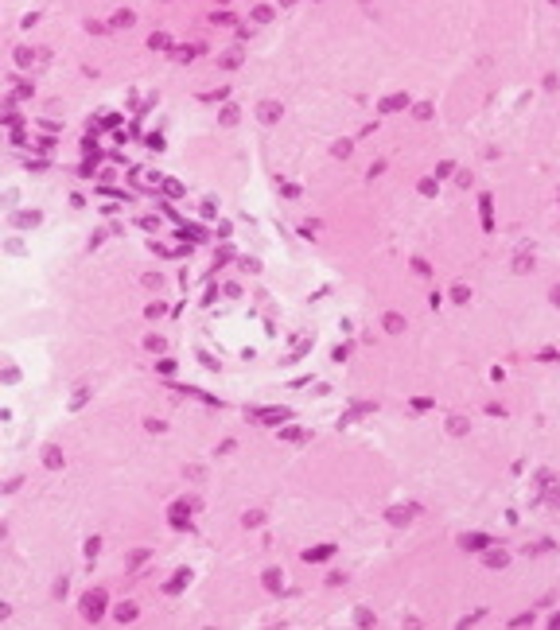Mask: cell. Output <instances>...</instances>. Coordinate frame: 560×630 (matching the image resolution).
<instances>
[{"mask_svg":"<svg viewBox=\"0 0 560 630\" xmlns=\"http://www.w3.org/2000/svg\"><path fill=\"white\" fill-rule=\"evenodd\" d=\"M102 615H105V591H102V587H94V591L82 599V619H86V623H98Z\"/></svg>","mask_w":560,"mask_h":630,"instance_id":"obj_1","label":"cell"},{"mask_svg":"<svg viewBox=\"0 0 560 630\" xmlns=\"http://www.w3.org/2000/svg\"><path fill=\"white\" fill-rule=\"evenodd\" d=\"M191 510H195V502H171V510H167V522H171V529H191Z\"/></svg>","mask_w":560,"mask_h":630,"instance_id":"obj_2","label":"cell"},{"mask_svg":"<svg viewBox=\"0 0 560 630\" xmlns=\"http://www.w3.org/2000/svg\"><path fill=\"white\" fill-rule=\"evenodd\" d=\"M280 113H284L280 102H261V105H257V121H261V125H276V121H280Z\"/></svg>","mask_w":560,"mask_h":630,"instance_id":"obj_3","label":"cell"},{"mask_svg":"<svg viewBox=\"0 0 560 630\" xmlns=\"http://www.w3.org/2000/svg\"><path fill=\"white\" fill-rule=\"evenodd\" d=\"M62 463H66V459H62V447H58V444H47V447H43V467H47V471H62Z\"/></svg>","mask_w":560,"mask_h":630,"instance_id":"obj_4","label":"cell"},{"mask_svg":"<svg viewBox=\"0 0 560 630\" xmlns=\"http://www.w3.org/2000/svg\"><path fill=\"white\" fill-rule=\"evenodd\" d=\"M331 556H335V545H315V549H307V552H304L307 564H323V560H331Z\"/></svg>","mask_w":560,"mask_h":630,"instance_id":"obj_5","label":"cell"},{"mask_svg":"<svg viewBox=\"0 0 560 630\" xmlns=\"http://www.w3.org/2000/svg\"><path fill=\"white\" fill-rule=\"evenodd\" d=\"M39 218H43L39 210H20V214H12V222H16L20 230H35V226H39Z\"/></svg>","mask_w":560,"mask_h":630,"instance_id":"obj_6","label":"cell"},{"mask_svg":"<svg viewBox=\"0 0 560 630\" xmlns=\"http://www.w3.org/2000/svg\"><path fill=\"white\" fill-rule=\"evenodd\" d=\"M136 615H140L136 603H117V607H113V619H117V623H133Z\"/></svg>","mask_w":560,"mask_h":630,"instance_id":"obj_7","label":"cell"},{"mask_svg":"<svg viewBox=\"0 0 560 630\" xmlns=\"http://www.w3.org/2000/svg\"><path fill=\"white\" fill-rule=\"evenodd\" d=\"M253 420H261V424H280V420H288V409H261V413H253Z\"/></svg>","mask_w":560,"mask_h":630,"instance_id":"obj_8","label":"cell"},{"mask_svg":"<svg viewBox=\"0 0 560 630\" xmlns=\"http://www.w3.org/2000/svg\"><path fill=\"white\" fill-rule=\"evenodd\" d=\"M385 522L389 525H408L412 522V510H408V506H393V510L385 514Z\"/></svg>","mask_w":560,"mask_h":630,"instance_id":"obj_9","label":"cell"},{"mask_svg":"<svg viewBox=\"0 0 560 630\" xmlns=\"http://www.w3.org/2000/svg\"><path fill=\"white\" fill-rule=\"evenodd\" d=\"M187 579H191V572H187V568H179L175 576H171V579H167V583H163V591H167V595H175L179 587H187Z\"/></svg>","mask_w":560,"mask_h":630,"instance_id":"obj_10","label":"cell"},{"mask_svg":"<svg viewBox=\"0 0 560 630\" xmlns=\"http://www.w3.org/2000/svg\"><path fill=\"white\" fill-rule=\"evenodd\" d=\"M261 583H265L268 591H276V595H280V587H284V576H280V568H268V572L261 576Z\"/></svg>","mask_w":560,"mask_h":630,"instance_id":"obj_11","label":"cell"},{"mask_svg":"<svg viewBox=\"0 0 560 630\" xmlns=\"http://www.w3.org/2000/svg\"><path fill=\"white\" fill-rule=\"evenodd\" d=\"M405 105H408V94H393V98L381 102V113H397V109H405Z\"/></svg>","mask_w":560,"mask_h":630,"instance_id":"obj_12","label":"cell"},{"mask_svg":"<svg viewBox=\"0 0 560 630\" xmlns=\"http://www.w3.org/2000/svg\"><path fill=\"white\" fill-rule=\"evenodd\" d=\"M133 20H136V16H133L129 8H121V12H113V20H109V27H133Z\"/></svg>","mask_w":560,"mask_h":630,"instance_id":"obj_13","label":"cell"},{"mask_svg":"<svg viewBox=\"0 0 560 630\" xmlns=\"http://www.w3.org/2000/svg\"><path fill=\"white\" fill-rule=\"evenodd\" d=\"M385 331H389V335H401V331H405V319H401L397 312H389L385 315Z\"/></svg>","mask_w":560,"mask_h":630,"instance_id":"obj_14","label":"cell"},{"mask_svg":"<svg viewBox=\"0 0 560 630\" xmlns=\"http://www.w3.org/2000/svg\"><path fill=\"white\" fill-rule=\"evenodd\" d=\"M218 62H222L226 70H238V66H241V51H226L222 58H218Z\"/></svg>","mask_w":560,"mask_h":630,"instance_id":"obj_15","label":"cell"},{"mask_svg":"<svg viewBox=\"0 0 560 630\" xmlns=\"http://www.w3.org/2000/svg\"><path fill=\"white\" fill-rule=\"evenodd\" d=\"M35 62V51L31 47H16V66H31Z\"/></svg>","mask_w":560,"mask_h":630,"instance_id":"obj_16","label":"cell"},{"mask_svg":"<svg viewBox=\"0 0 560 630\" xmlns=\"http://www.w3.org/2000/svg\"><path fill=\"white\" fill-rule=\"evenodd\" d=\"M238 117H241V109H238V105H226L218 121H222V125H238Z\"/></svg>","mask_w":560,"mask_h":630,"instance_id":"obj_17","label":"cell"},{"mask_svg":"<svg viewBox=\"0 0 560 630\" xmlns=\"http://www.w3.org/2000/svg\"><path fill=\"white\" fill-rule=\"evenodd\" d=\"M467 432V417H452L448 420V436H463Z\"/></svg>","mask_w":560,"mask_h":630,"instance_id":"obj_18","label":"cell"},{"mask_svg":"<svg viewBox=\"0 0 560 630\" xmlns=\"http://www.w3.org/2000/svg\"><path fill=\"white\" fill-rule=\"evenodd\" d=\"M268 20H272V8H268V4H257L253 8V24H268Z\"/></svg>","mask_w":560,"mask_h":630,"instance_id":"obj_19","label":"cell"},{"mask_svg":"<svg viewBox=\"0 0 560 630\" xmlns=\"http://www.w3.org/2000/svg\"><path fill=\"white\" fill-rule=\"evenodd\" d=\"M148 47H152V51H167V47H171V39H167L163 31H156L152 39H148Z\"/></svg>","mask_w":560,"mask_h":630,"instance_id":"obj_20","label":"cell"},{"mask_svg":"<svg viewBox=\"0 0 560 630\" xmlns=\"http://www.w3.org/2000/svg\"><path fill=\"white\" fill-rule=\"evenodd\" d=\"M183 191H187L183 183H175V179H163V195H171V199H179Z\"/></svg>","mask_w":560,"mask_h":630,"instance_id":"obj_21","label":"cell"},{"mask_svg":"<svg viewBox=\"0 0 560 630\" xmlns=\"http://www.w3.org/2000/svg\"><path fill=\"white\" fill-rule=\"evenodd\" d=\"M261 522H265V514H261V510H245V518H241L245 529H253V525H261Z\"/></svg>","mask_w":560,"mask_h":630,"instance_id":"obj_22","label":"cell"},{"mask_svg":"<svg viewBox=\"0 0 560 630\" xmlns=\"http://www.w3.org/2000/svg\"><path fill=\"white\" fill-rule=\"evenodd\" d=\"M199 51H203V47H179V51H175V62H191Z\"/></svg>","mask_w":560,"mask_h":630,"instance_id":"obj_23","label":"cell"},{"mask_svg":"<svg viewBox=\"0 0 560 630\" xmlns=\"http://www.w3.org/2000/svg\"><path fill=\"white\" fill-rule=\"evenodd\" d=\"M506 560H509V556L502 552V549H498V552H486V564H490V568H502Z\"/></svg>","mask_w":560,"mask_h":630,"instance_id":"obj_24","label":"cell"},{"mask_svg":"<svg viewBox=\"0 0 560 630\" xmlns=\"http://www.w3.org/2000/svg\"><path fill=\"white\" fill-rule=\"evenodd\" d=\"M350 148H354L350 140H335V148H331V152H335L339 159H347V156H350Z\"/></svg>","mask_w":560,"mask_h":630,"instance_id":"obj_25","label":"cell"},{"mask_svg":"<svg viewBox=\"0 0 560 630\" xmlns=\"http://www.w3.org/2000/svg\"><path fill=\"white\" fill-rule=\"evenodd\" d=\"M354 623H358V627H373V615H370L366 607H358V611H354Z\"/></svg>","mask_w":560,"mask_h":630,"instance_id":"obj_26","label":"cell"},{"mask_svg":"<svg viewBox=\"0 0 560 630\" xmlns=\"http://www.w3.org/2000/svg\"><path fill=\"white\" fill-rule=\"evenodd\" d=\"M140 284H144V288H160V284H163V276H160V272H144V276H140Z\"/></svg>","mask_w":560,"mask_h":630,"instance_id":"obj_27","label":"cell"},{"mask_svg":"<svg viewBox=\"0 0 560 630\" xmlns=\"http://www.w3.org/2000/svg\"><path fill=\"white\" fill-rule=\"evenodd\" d=\"M144 346H148V350H152V354H160V350H163V346H167V342H163V339H160V335H148V339H144Z\"/></svg>","mask_w":560,"mask_h":630,"instance_id":"obj_28","label":"cell"},{"mask_svg":"<svg viewBox=\"0 0 560 630\" xmlns=\"http://www.w3.org/2000/svg\"><path fill=\"white\" fill-rule=\"evenodd\" d=\"M98 552H102V537H90V541H86V556H90V560H94V556H98Z\"/></svg>","mask_w":560,"mask_h":630,"instance_id":"obj_29","label":"cell"},{"mask_svg":"<svg viewBox=\"0 0 560 630\" xmlns=\"http://www.w3.org/2000/svg\"><path fill=\"white\" fill-rule=\"evenodd\" d=\"M144 560H148V549H136V552H133V556H129V568H140V564H144Z\"/></svg>","mask_w":560,"mask_h":630,"instance_id":"obj_30","label":"cell"},{"mask_svg":"<svg viewBox=\"0 0 560 630\" xmlns=\"http://www.w3.org/2000/svg\"><path fill=\"white\" fill-rule=\"evenodd\" d=\"M482 226H486V230L494 226V218H490V195H482Z\"/></svg>","mask_w":560,"mask_h":630,"instance_id":"obj_31","label":"cell"},{"mask_svg":"<svg viewBox=\"0 0 560 630\" xmlns=\"http://www.w3.org/2000/svg\"><path fill=\"white\" fill-rule=\"evenodd\" d=\"M529 268H533V257H525V253L513 261V272H529Z\"/></svg>","mask_w":560,"mask_h":630,"instance_id":"obj_32","label":"cell"},{"mask_svg":"<svg viewBox=\"0 0 560 630\" xmlns=\"http://www.w3.org/2000/svg\"><path fill=\"white\" fill-rule=\"evenodd\" d=\"M280 440H288V444H296V440H304V432H300V428H284V432H280Z\"/></svg>","mask_w":560,"mask_h":630,"instance_id":"obj_33","label":"cell"},{"mask_svg":"<svg viewBox=\"0 0 560 630\" xmlns=\"http://www.w3.org/2000/svg\"><path fill=\"white\" fill-rule=\"evenodd\" d=\"M463 549H486V537H463Z\"/></svg>","mask_w":560,"mask_h":630,"instance_id":"obj_34","label":"cell"},{"mask_svg":"<svg viewBox=\"0 0 560 630\" xmlns=\"http://www.w3.org/2000/svg\"><path fill=\"white\" fill-rule=\"evenodd\" d=\"M144 428H148V432H156V436H160V432H167V424H163V420H156V417L144 420Z\"/></svg>","mask_w":560,"mask_h":630,"instance_id":"obj_35","label":"cell"},{"mask_svg":"<svg viewBox=\"0 0 560 630\" xmlns=\"http://www.w3.org/2000/svg\"><path fill=\"white\" fill-rule=\"evenodd\" d=\"M163 312H167V308H163V304H160V300H156V304H148V308H144V315H148V319H156V315H163Z\"/></svg>","mask_w":560,"mask_h":630,"instance_id":"obj_36","label":"cell"},{"mask_svg":"<svg viewBox=\"0 0 560 630\" xmlns=\"http://www.w3.org/2000/svg\"><path fill=\"white\" fill-rule=\"evenodd\" d=\"M452 300H455V304H467V288H463V284L452 288Z\"/></svg>","mask_w":560,"mask_h":630,"instance_id":"obj_37","label":"cell"},{"mask_svg":"<svg viewBox=\"0 0 560 630\" xmlns=\"http://www.w3.org/2000/svg\"><path fill=\"white\" fill-rule=\"evenodd\" d=\"M241 268H245V272H261V261H253V257H241Z\"/></svg>","mask_w":560,"mask_h":630,"instance_id":"obj_38","label":"cell"},{"mask_svg":"<svg viewBox=\"0 0 560 630\" xmlns=\"http://www.w3.org/2000/svg\"><path fill=\"white\" fill-rule=\"evenodd\" d=\"M412 409H416V413H428V409H432V401H428V397H416V401H412Z\"/></svg>","mask_w":560,"mask_h":630,"instance_id":"obj_39","label":"cell"},{"mask_svg":"<svg viewBox=\"0 0 560 630\" xmlns=\"http://www.w3.org/2000/svg\"><path fill=\"white\" fill-rule=\"evenodd\" d=\"M412 272H420V276H432V268H428V264L420 261V257H416V261H412Z\"/></svg>","mask_w":560,"mask_h":630,"instance_id":"obj_40","label":"cell"},{"mask_svg":"<svg viewBox=\"0 0 560 630\" xmlns=\"http://www.w3.org/2000/svg\"><path fill=\"white\" fill-rule=\"evenodd\" d=\"M416 117H420V121H428V117H432V105H428V102L416 105Z\"/></svg>","mask_w":560,"mask_h":630,"instance_id":"obj_41","label":"cell"},{"mask_svg":"<svg viewBox=\"0 0 560 630\" xmlns=\"http://www.w3.org/2000/svg\"><path fill=\"white\" fill-rule=\"evenodd\" d=\"M156 369H160V373H175V362H171V358H163V362H160Z\"/></svg>","mask_w":560,"mask_h":630,"instance_id":"obj_42","label":"cell"},{"mask_svg":"<svg viewBox=\"0 0 560 630\" xmlns=\"http://www.w3.org/2000/svg\"><path fill=\"white\" fill-rule=\"evenodd\" d=\"M553 304H557V308H560V284H557V288H553Z\"/></svg>","mask_w":560,"mask_h":630,"instance_id":"obj_43","label":"cell"},{"mask_svg":"<svg viewBox=\"0 0 560 630\" xmlns=\"http://www.w3.org/2000/svg\"><path fill=\"white\" fill-rule=\"evenodd\" d=\"M280 4H296V0H280Z\"/></svg>","mask_w":560,"mask_h":630,"instance_id":"obj_44","label":"cell"},{"mask_svg":"<svg viewBox=\"0 0 560 630\" xmlns=\"http://www.w3.org/2000/svg\"><path fill=\"white\" fill-rule=\"evenodd\" d=\"M218 4H226V0H218Z\"/></svg>","mask_w":560,"mask_h":630,"instance_id":"obj_45","label":"cell"},{"mask_svg":"<svg viewBox=\"0 0 560 630\" xmlns=\"http://www.w3.org/2000/svg\"><path fill=\"white\" fill-rule=\"evenodd\" d=\"M553 4H560V0H553Z\"/></svg>","mask_w":560,"mask_h":630,"instance_id":"obj_46","label":"cell"}]
</instances>
